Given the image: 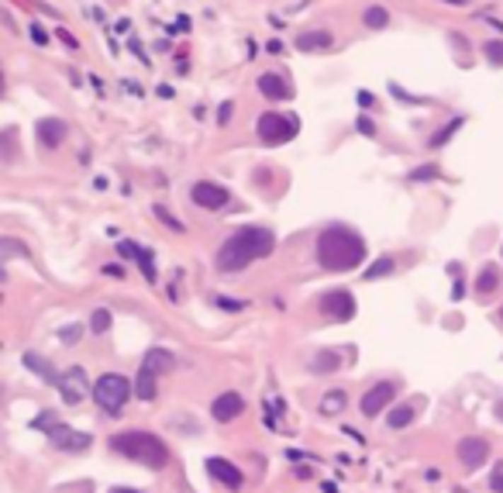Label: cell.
I'll list each match as a JSON object with an SVG mask.
<instances>
[{
  "label": "cell",
  "mask_w": 503,
  "mask_h": 493,
  "mask_svg": "<svg viewBox=\"0 0 503 493\" xmlns=\"http://www.w3.org/2000/svg\"><path fill=\"white\" fill-rule=\"evenodd\" d=\"M259 135H262L265 145H283L296 135V118H283V114L269 110V114L259 118Z\"/></svg>",
  "instance_id": "5b68a950"
},
{
  "label": "cell",
  "mask_w": 503,
  "mask_h": 493,
  "mask_svg": "<svg viewBox=\"0 0 503 493\" xmlns=\"http://www.w3.org/2000/svg\"><path fill=\"white\" fill-rule=\"evenodd\" d=\"M110 493H138V490H128V487H117V490H110Z\"/></svg>",
  "instance_id": "f35d334b"
},
{
  "label": "cell",
  "mask_w": 503,
  "mask_h": 493,
  "mask_svg": "<svg viewBox=\"0 0 503 493\" xmlns=\"http://www.w3.org/2000/svg\"><path fill=\"white\" fill-rule=\"evenodd\" d=\"M145 369H152V373H156V376H159V373H169V369H173V366H176V359H173V352H169V348H149V356H145Z\"/></svg>",
  "instance_id": "e0dca14e"
},
{
  "label": "cell",
  "mask_w": 503,
  "mask_h": 493,
  "mask_svg": "<svg viewBox=\"0 0 503 493\" xmlns=\"http://www.w3.org/2000/svg\"><path fill=\"white\" fill-rule=\"evenodd\" d=\"M490 487H493L497 493H503V463L497 466V472H493V480H490Z\"/></svg>",
  "instance_id": "d6a6232c"
},
{
  "label": "cell",
  "mask_w": 503,
  "mask_h": 493,
  "mask_svg": "<svg viewBox=\"0 0 503 493\" xmlns=\"http://www.w3.org/2000/svg\"><path fill=\"white\" fill-rule=\"evenodd\" d=\"M156 214H159V221H166V225H173L176 232H183V225H180V221H176V217H173V214H169L166 208H156Z\"/></svg>",
  "instance_id": "4dcf8cb0"
},
{
  "label": "cell",
  "mask_w": 503,
  "mask_h": 493,
  "mask_svg": "<svg viewBox=\"0 0 503 493\" xmlns=\"http://www.w3.org/2000/svg\"><path fill=\"white\" fill-rule=\"evenodd\" d=\"M486 59L503 66V42H490V45H486Z\"/></svg>",
  "instance_id": "f1b7e54d"
},
{
  "label": "cell",
  "mask_w": 503,
  "mask_h": 493,
  "mask_svg": "<svg viewBox=\"0 0 503 493\" xmlns=\"http://www.w3.org/2000/svg\"><path fill=\"white\" fill-rule=\"evenodd\" d=\"M245 411V400H241L238 393H221L217 400L211 404V414L214 421H221V424H228V421H235V417Z\"/></svg>",
  "instance_id": "4fadbf2b"
},
{
  "label": "cell",
  "mask_w": 503,
  "mask_h": 493,
  "mask_svg": "<svg viewBox=\"0 0 503 493\" xmlns=\"http://www.w3.org/2000/svg\"><path fill=\"white\" fill-rule=\"evenodd\" d=\"M207 472H211L221 487H228V490H238L241 480H245L238 466H231L228 459H217V455H214V459H207Z\"/></svg>",
  "instance_id": "7c38bea8"
},
{
  "label": "cell",
  "mask_w": 503,
  "mask_h": 493,
  "mask_svg": "<svg viewBox=\"0 0 503 493\" xmlns=\"http://www.w3.org/2000/svg\"><path fill=\"white\" fill-rule=\"evenodd\" d=\"M366 259V242L362 234H355L345 225H331L324 228L318 238V262L331 273H342V269H355L359 262Z\"/></svg>",
  "instance_id": "6da1fadb"
},
{
  "label": "cell",
  "mask_w": 503,
  "mask_h": 493,
  "mask_svg": "<svg viewBox=\"0 0 503 493\" xmlns=\"http://www.w3.org/2000/svg\"><path fill=\"white\" fill-rule=\"evenodd\" d=\"M355 128L362 131V135H376V125H372L369 118H359V121H355Z\"/></svg>",
  "instance_id": "836d02e7"
},
{
  "label": "cell",
  "mask_w": 503,
  "mask_h": 493,
  "mask_svg": "<svg viewBox=\"0 0 503 493\" xmlns=\"http://www.w3.org/2000/svg\"><path fill=\"white\" fill-rule=\"evenodd\" d=\"M320 311L328 314L331 321H348L355 314V300H352L348 290H331V293L320 297Z\"/></svg>",
  "instance_id": "9c48e42d"
},
{
  "label": "cell",
  "mask_w": 503,
  "mask_h": 493,
  "mask_svg": "<svg viewBox=\"0 0 503 493\" xmlns=\"http://www.w3.org/2000/svg\"><path fill=\"white\" fill-rule=\"evenodd\" d=\"M21 363H25V369H31L35 376H42L49 387H59V376H62V373H55V366L49 363L45 356H38V352H25V356H21Z\"/></svg>",
  "instance_id": "5bb4252c"
},
{
  "label": "cell",
  "mask_w": 503,
  "mask_h": 493,
  "mask_svg": "<svg viewBox=\"0 0 503 493\" xmlns=\"http://www.w3.org/2000/svg\"><path fill=\"white\" fill-rule=\"evenodd\" d=\"M134 393H138V400H156V393H159V387H156V373L152 369H138V376H134Z\"/></svg>",
  "instance_id": "ac0fdd59"
},
{
  "label": "cell",
  "mask_w": 503,
  "mask_h": 493,
  "mask_svg": "<svg viewBox=\"0 0 503 493\" xmlns=\"http://www.w3.org/2000/svg\"><path fill=\"white\" fill-rule=\"evenodd\" d=\"M217 307H224V311H245V304L235 300V297H217Z\"/></svg>",
  "instance_id": "f546056e"
},
{
  "label": "cell",
  "mask_w": 503,
  "mask_h": 493,
  "mask_svg": "<svg viewBox=\"0 0 503 493\" xmlns=\"http://www.w3.org/2000/svg\"><path fill=\"white\" fill-rule=\"evenodd\" d=\"M217 121H221V125H228V121H231V104H221V110H217Z\"/></svg>",
  "instance_id": "e575fe53"
},
{
  "label": "cell",
  "mask_w": 503,
  "mask_h": 493,
  "mask_svg": "<svg viewBox=\"0 0 503 493\" xmlns=\"http://www.w3.org/2000/svg\"><path fill=\"white\" fill-rule=\"evenodd\" d=\"M328 45H331V31H307L296 38L300 52H314V49H328Z\"/></svg>",
  "instance_id": "d6986e66"
},
{
  "label": "cell",
  "mask_w": 503,
  "mask_h": 493,
  "mask_svg": "<svg viewBox=\"0 0 503 493\" xmlns=\"http://www.w3.org/2000/svg\"><path fill=\"white\" fill-rule=\"evenodd\" d=\"M410 421H414V407H410V404H400V407H393V411H390V417H386V424H390V428H407Z\"/></svg>",
  "instance_id": "44dd1931"
},
{
  "label": "cell",
  "mask_w": 503,
  "mask_h": 493,
  "mask_svg": "<svg viewBox=\"0 0 503 493\" xmlns=\"http://www.w3.org/2000/svg\"><path fill=\"white\" fill-rule=\"evenodd\" d=\"M259 90H262L269 101H287V97L293 94L283 73H262V76H259Z\"/></svg>",
  "instance_id": "9a60e30c"
},
{
  "label": "cell",
  "mask_w": 503,
  "mask_h": 493,
  "mask_svg": "<svg viewBox=\"0 0 503 493\" xmlns=\"http://www.w3.org/2000/svg\"><path fill=\"white\" fill-rule=\"evenodd\" d=\"M190 197H193V204H200V208H207V210H221L228 200H231V193H228L221 183H211V180L193 183Z\"/></svg>",
  "instance_id": "52a82bcc"
},
{
  "label": "cell",
  "mask_w": 503,
  "mask_h": 493,
  "mask_svg": "<svg viewBox=\"0 0 503 493\" xmlns=\"http://www.w3.org/2000/svg\"><path fill=\"white\" fill-rule=\"evenodd\" d=\"M393 273V259H379L369 266V273H366V280H379V276H390Z\"/></svg>",
  "instance_id": "d4e9b609"
},
{
  "label": "cell",
  "mask_w": 503,
  "mask_h": 493,
  "mask_svg": "<svg viewBox=\"0 0 503 493\" xmlns=\"http://www.w3.org/2000/svg\"><path fill=\"white\" fill-rule=\"evenodd\" d=\"M486 455H490V445L486 438H462L458 441V463L466 469H479L486 463Z\"/></svg>",
  "instance_id": "8fae6325"
},
{
  "label": "cell",
  "mask_w": 503,
  "mask_h": 493,
  "mask_svg": "<svg viewBox=\"0 0 503 493\" xmlns=\"http://www.w3.org/2000/svg\"><path fill=\"white\" fill-rule=\"evenodd\" d=\"M38 138H42L45 149H55V145L66 142V125L55 121V118H45V121H38Z\"/></svg>",
  "instance_id": "2e32d148"
},
{
  "label": "cell",
  "mask_w": 503,
  "mask_h": 493,
  "mask_svg": "<svg viewBox=\"0 0 503 493\" xmlns=\"http://www.w3.org/2000/svg\"><path fill=\"white\" fill-rule=\"evenodd\" d=\"M342 407H345V393L342 390H335V393H328V397L320 400V411H324V414H338Z\"/></svg>",
  "instance_id": "cb8c5ba5"
},
{
  "label": "cell",
  "mask_w": 503,
  "mask_h": 493,
  "mask_svg": "<svg viewBox=\"0 0 503 493\" xmlns=\"http://www.w3.org/2000/svg\"><path fill=\"white\" fill-rule=\"evenodd\" d=\"M59 338H62V341H76V338H80V324H69V328H62V332H59Z\"/></svg>",
  "instance_id": "1f68e13d"
},
{
  "label": "cell",
  "mask_w": 503,
  "mask_h": 493,
  "mask_svg": "<svg viewBox=\"0 0 503 493\" xmlns=\"http://www.w3.org/2000/svg\"><path fill=\"white\" fill-rule=\"evenodd\" d=\"M497 417L503 421V400H497Z\"/></svg>",
  "instance_id": "74e56055"
},
{
  "label": "cell",
  "mask_w": 503,
  "mask_h": 493,
  "mask_svg": "<svg viewBox=\"0 0 503 493\" xmlns=\"http://www.w3.org/2000/svg\"><path fill=\"white\" fill-rule=\"evenodd\" d=\"M500 321H503V307H500Z\"/></svg>",
  "instance_id": "ab89813d"
},
{
  "label": "cell",
  "mask_w": 503,
  "mask_h": 493,
  "mask_svg": "<svg viewBox=\"0 0 503 493\" xmlns=\"http://www.w3.org/2000/svg\"><path fill=\"white\" fill-rule=\"evenodd\" d=\"M293 476H296V480H311V476H314V469L311 466H296L293 469Z\"/></svg>",
  "instance_id": "d590c367"
},
{
  "label": "cell",
  "mask_w": 503,
  "mask_h": 493,
  "mask_svg": "<svg viewBox=\"0 0 503 493\" xmlns=\"http://www.w3.org/2000/svg\"><path fill=\"white\" fill-rule=\"evenodd\" d=\"M104 273H107V276H117V280L125 276V269H121V266H104Z\"/></svg>",
  "instance_id": "8d00e7d4"
},
{
  "label": "cell",
  "mask_w": 503,
  "mask_h": 493,
  "mask_svg": "<svg viewBox=\"0 0 503 493\" xmlns=\"http://www.w3.org/2000/svg\"><path fill=\"white\" fill-rule=\"evenodd\" d=\"M362 25L372 28V31L386 28L390 25V11H386V7H379V4H372V7H366V14H362Z\"/></svg>",
  "instance_id": "ffe728a7"
},
{
  "label": "cell",
  "mask_w": 503,
  "mask_h": 493,
  "mask_svg": "<svg viewBox=\"0 0 503 493\" xmlns=\"http://www.w3.org/2000/svg\"><path fill=\"white\" fill-rule=\"evenodd\" d=\"M458 125H462V118H455V121H451V125H449V128H445V131H438V135L431 138V145H445V142H449V138H451V131L458 128Z\"/></svg>",
  "instance_id": "83f0119b"
},
{
  "label": "cell",
  "mask_w": 503,
  "mask_h": 493,
  "mask_svg": "<svg viewBox=\"0 0 503 493\" xmlns=\"http://www.w3.org/2000/svg\"><path fill=\"white\" fill-rule=\"evenodd\" d=\"M107 328H110V311H107V307H97L93 317H90V332H93V335H104Z\"/></svg>",
  "instance_id": "603a6c76"
},
{
  "label": "cell",
  "mask_w": 503,
  "mask_h": 493,
  "mask_svg": "<svg viewBox=\"0 0 503 493\" xmlns=\"http://www.w3.org/2000/svg\"><path fill=\"white\" fill-rule=\"evenodd\" d=\"M497 283H500V276H497V269H493V266H486V269L479 273V280H476V290H479V293H493V290H497Z\"/></svg>",
  "instance_id": "7402d4cb"
},
{
  "label": "cell",
  "mask_w": 503,
  "mask_h": 493,
  "mask_svg": "<svg viewBox=\"0 0 503 493\" xmlns=\"http://www.w3.org/2000/svg\"><path fill=\"white\" fill-rule=\"evenodd\" d=\"M59 393H62V400H66V404H80L83 397H86V373H83L80 366H69V369H66V373H62V376H59Z\"/></svg>",
  "instance_id": "ba28073f"
},
{
  "label": "cell",
  "mask_w": 503,
  "mask_h": 493,
  "mask_svg": "<svg viewBox=\"0 0 503 493\" xmlns=\"http://www.w3.org/2000/svg\"><path fill=\"white\" fill-rule=\"evenodd\" d=\"M272 245H276V238H272L269 228H241V232H235L221 245V252H217V269L238 273L245 266H252L255 259L269 256Z\"/></svg>",
  "instance_id": "7a4b0ae2"
},
{
  "label": "cell",
  "mask_w": 503,
  "mask_h": 493,
  "mask_svg": "<svg viewBox=\"0 0 503 493\" xmlns=\"http://www.w3.org/2000/svg\"><path fill=\"white\" fill-rule=\"evenodd\" d=\"M314 369H318V373L338 369V356H335V352H320V359H314Z\"/></svg>",
  "instance_id": "4316f807"
},
{
  "label": "cell",
  "mask_w": 503,
  "mask_h": 493,
  "mask_svg": "<svg viewBox=\"0 0 503 493\" xmlns=\"http://www.w3.org/2000/svg\"><path fill=\"white\" fill-rule=\"evenodd\" d=\"M49 441H52L55 448H62V452H86L90 448V435L86 431H76V428L59 424V421L49 428Z\"/></svg>",
  "instance_id": "8992f818"
},
{
  "label": "cell",
  "mask_w": 503,
  "mask_h": 493,
  "mask_svg": "<svg viewBox=\"0 0 503 493\" xmlns=\"http://www.w3.org/2000/svg\"><path fill=\"white\" fill-rule=\"evenodd\" d=\"M434 176H441V166H438V162H431V166H421V169H414V173H410V180H434Z\"/></svg>",
  "instance_id": "484cf974"
},
{
  "label": "cell",
  "mask_w": 503,
  "mask_h": 493,
  "mask_svg": "<svg viewBox=\"0 0 503 493\" xmlns=\"http://www.w3.org/2000/svg\"><path fill=\"white\" fill-rule=\"evenodd\" d=\"M397 397V383H376V387L362 397V414L366 417H376L379 411L390 407V400Z\"/></svg>",
  "instance_id": "30bf717a"
},
{
  "label": "cell",
  "mask_w": 503,
  "mask_h": 493,
  "mask_svg": "<svg viewBox=\"0 0 503 493\" xmlns=\"http://www.w3.org/2000/svg\"><path fill=\"white\" fill-rule=\"evenodd\" d=\"M128 393H132V383H128L121 373H104V376L93 383V400H97V407L107 411V414H121Z\"/></svg>",
  "instance_id": "277c9868"
},
{
  "label": "cell",
  "mask_w": 503,
  "mask_h": 493,
  "mask_svg": "<svg viewBox=\"0 0 503 493\" xmlns=\"http://www.w3.org/2000/svg\"><path fill=\"white\" fill-rule=\"evenodd\" d=\"M110 452H117L125 459H134V463H141L149 469H162L169 463L166 441L159 435H152V431H121V435L110 438Z\"/></svg>",
  "instance_id": "3957f363"
}]
</instances>
